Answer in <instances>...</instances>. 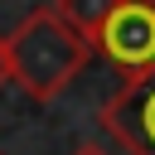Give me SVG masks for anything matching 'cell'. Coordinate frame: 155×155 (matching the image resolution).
Masks as SVG:
<instances>
[{
  "instance_id": "3",
  "label": "cell",
  "mask_w": 155,
  "mask_h": 155,
  "mask_svg": "<svg viewBox=\"0 0 155 155\" xmlns=\"http://www.w3.org/2000/svg\"><path fill=\"white\" fill-rule=\"evenodd\" d=\"M102 126L131 155H155V68L121 78V87L102 107Z\"/></svg>"
},
{
  "instance_id": "2",
  "label": "cell",
  "mask_w": 155,
  "mask_h": 155,
  "mask_svg": "<svg viewBox=\"0 0 155 155\" xmlns=\"http://www.w3.org/2000/svg\"><path fill=\"white\" fill-rule=\"evenodd\" d=\"M92 48L121 78L155 68V0H111L107 19L92 34Z\"/></svg>"
},
{
  "instance_id": "5",
  "label": "cell",
  "mask_w": 155,
  "mask_h": 155,
  "mask_svg": "<svg viewBox=\"0 0 155 155\" xmlns=\"http://www.w3.org/2000/svg\"><path fill=\"white\" fill-rule=\"evenodd\" d=\"M5 82H10V53H5V34H0V92H5Z\"/></svg>"
},
{
  "instance_id": "6",
  "label": "cell",
  "mask_w": 155,
  "mask_h": 155,
  "mask_svg": "<svg viewBox=\"0 0 155 155\" xmlns=\"http://www.w3.org/2000/svg\"><path fill=\"white\" fill-rule=\"evenodd\" d=\"M73 155H107V150H102V145H78Z\"/></svg>"
},
{
  "instance_id": "1",
  "label": "cell",
  "mask_w": 155,
  "mask_h": 155,
  "mask_svg": "<svg viewBox=\"0 0 155 155\" xmlns=\"http://www.w3.org/2000/svg\"><path fill=\"white\" fill-rule=\"evenodd\" d=\"M5 53H10V82H19L34 102H53L87 68L92 44L73 24H63L53 5H39L5 34Z\"/></svg>"
},
{
  "instance_id": "4",
  "label": "cell",
  "mask_w": 155,
  "mask_h": 155,
  "mask_svg": "<svg viewBox=\"0 0 155 155\" xmlns=\"http://www.w3.org/2000/svg\"><path fill=\"white\" fill-rule=\"evenodd\" d=\"M53 10H58V19H63V24H73V29L92 44V34H97V24L107 19L111 0H58Z\"/></svg>"
}]
</instances>
